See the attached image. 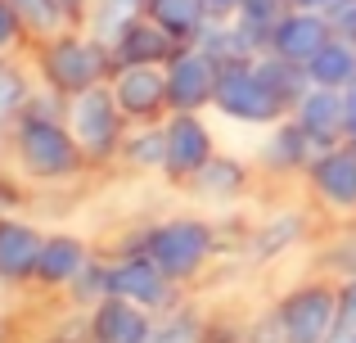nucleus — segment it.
Segmentation results:
<instances>
[{
  "label": "nucleus",
  "instance_id": "nucleus-32",
  "mask_svg": "<svg viewBox=\"0 0 356 343\" xmlns=\"http://www.w3.org/2000/svg\"><path fill=\"white\" fill-rule=\"evenodd\" d=\"M239 343H284V335H280V321H275V312H257V317H248L243 321V339Z\"/></svg>",
  "mask_w": 356,
  "mask_h": 343
},
{
  "label": "nucleus",
  "instance_id": "nucleus-36",
  "mask_svg": "<svg viewBox=\"0 0 356 343\" xmlns=\"http://www.w3.org/2000/svg\"><path fill=\"white\" fill-rule=\"evenodd\" d=\"M203 5H208V14H212V18H235L243 0H203Z\"/></svg>",
  "mask_w": 356,
  "mask_h": 343
},
{
  "label": "nucleus",
  "instance_id": "nucleus-7",
  "mask_svg": "<svg viewBox=\"0 0 356 343\" xmlns=\"http://www.w3.org/2000/svg\"><path fill=\"white\" fill-rule=\"evenodd\" d=\"M307 194L321 212L330 217H356V145H334L312 159V168L302 176Z\"/></svg>",
  "mask_w": 356,
  "mask_h": 343
},
{
  "label": "nucleus",
  "instance_id": "nucleus-6",
  "mask_svg": "<svg viewBox=\"0 0 356 343\" xmlns=\"http://www.w3.org/2000/svg\"><path fill=\"white\" fill-rule=\"evenodd\" d=\"M212 109H217L226 122H235V127H261V131L289 118V104L275 95V90H270V81L261 77L257 59L226 63V68H221Z\"/></svg>",
  "mask_w": 356,
  "mask_h": 343
},
{
  "label": "nucleus",
  "instance_id": "nucleus-12",
  "mask_svg": "<svg viewBox=\"0 0 356 343\" xmlns=\"http://www.w3.org/2000/svg\"><path fill=\"white\" fill-rule=\"evenodd\" d=\"M113 95L122 104V113L136 122H163L172 113V99H167V68L163 63H122L113 72Z\"/></svg>",
  "mask_w": 356,
  "mask_h": 343
},
{
  "label": "nucleus",
  "instance_id": "nucleus-2",
  "mask_svg": "<svg viewBox=\"0 0 356 343\" xmlns=\"http://www.w3.org/2000/svg\"><path fill=\"white\" fill-rule=\"evenodd\" d=\"M221 248V230L203 212H167L158 221H140L118 239L113 253H149L181 289L203 280Z\"/></svg>",
  "mask_w": 356,
  "mask_h": 343
},
{
  "label": "nucleus",
  "instance_id": "nucleus-24",
  "mask_svg": "<svg viewBox=\"0 0 356 343\" xmlns=\"http://www.w3.org/2000/svg\"><path fill=\"white\" fill-rule=\"evenodd\" d=\"M307 77H312L316 86L348 90L356 81V41H348V36H330V41L316 50V59L307 63Z\"/></svg>",
  "mask_w": 356,
  "mask_h": 343
},
{
  "label": "nucleus",
  "instance_id": "nucleus-3",
  "mask_svg": "<svg viewBox=\"0 0 356 343\" xmlns=\"http://www.w3.org/2000/svg\"><path fill=\"white\" fill-rule=\"evenodd\" d=\"M27 59H32V68H36V81H41L45 90H54V95H63V99L81 95V90H90V86H104L118 72L113 45L99 41L95 32H86L81 23L36 41L32 50H27Z\"/></svg>",
  "mask_w": 356,
  "mask_h": 343
},
{
  "label": "nucleus",
  "instance_id": "nucleus-41",
  "mask_svg": "<svg viewBox=\"0 0 356 343\" xmlns=\"http://www.w3.org/2000/svg\"><path fill=\"white\" fill-rule=\"evenodd\" d=\"M5 289H9V285H5V280H0V298H5Z\"/></svg>",
  "mask_w": 356,
  "mask_h": 343
},
{
  "label": "nucleus",
  "instance_id": "nucleus-26",
  "mask_svg": "<svg viewBox=\"0 0 356 343\" xmlns=\"http://www.w3.org/2000/svg\"><path fill=\"white\" fill-rule=\"evenodd\" d=\"M194 45H203V50L212 54V59L226 68V63H248V59H257V45L248 41V32L235 23V18H212L208 27H203V36Z\"/></svg>",
  "mask_w": 356,
  "mask_h": 343
},
{
  "label": "nucleus",
  "instance_id": "nucleus-39",
  "mask_svg": "<svg viewBox=\"0 0 356 343\" xmlns=\"http://www.w3.org/2000/svg\"><path fill=\"white\" fill-rule=\"evenodd\" d=\"M0 343H14V317L0 312Z\"/></svg>",
  "mask_w": 356,
  "mask_h": 343
},
{
  "label": "nucleus",
  "instance_id": "nucleus-13",
  "mask_svg": "<svg viewBox=\"0 0 356 343\" xmlns=\"http://www.w3.org/2000/svg\"><path fill=\"white\" fill-rule=\"evenodd\" d=\"M185 194H190L194 203H203V208H235L239 199L252 194V163L239 159V154L217 150L199 172L190 176Z\"/></svg>",
  "mask_w": 356,
  "mask_h": 343
},
{
  "label": "nucleus",
  "instance_id": "nucleus-22",
  "mask_svg": "<svg viewBox=\"0 0 356 343\" xmlns=\"http://www.w3.org/2000/svg\"><path fill=\"white\" fill-rule=\"evenodd\" d=\"M208 312L194 298L172 303L167 312H154V330H149V343H208Z\"/></svg>",
  "mask_w": 356,
  "mask_h": 343
},
{
  "label": "nucleus",
  "instance_id": "nucleus-4",
  "mask_svg": "<svg viewBox=\"0 0 356 343\" xmlns=\"http://www.w3.org/2000/svg\"><path fill=\"white\" fill-rule=\"evenodd\" d=\"M270 312L280 321L284 343H334V330H339V280L316 271L307 280L289 285L270 303Z\"/></svg>",
  "mask_w": 356,
  "mask_h": 343
},
{
  "label": "nucleus",
  "instance_id": "nucleus-21",
  "mask_svg": "<svg viewBox=\"0 0 356 343\" xmlns=\"http://www.w3.org/2000/svg\"><path fill=\"white\" fill-rule=\"evenodd\" d=\"M41 90L36 81V68L27 54H0V154H5V131L27 104Z\"/></svg>",
  "mask_w": 356,
  "mask_h": 343
},
{
  "label": "nucleus",
  "instance_id": "nucleus-5",
  "mask_svg": "<svg viewBox=\"0 0 356 343\" xmlns=\"http://www.w3.org/2000/svg\"><path fill=\"white\" fill-rule=\"evenodd\" d=\"M63 118H68L81 154L90 159V168H113V163H122V145H127L131 118L122 113V104H118V95H113L108 81L72 95Z\"/></svg>",
  "mask_w": 356,
  "mask_h": 343
},
{
  "label": "nucleus",
  "instance_id": "nucleus-37",
  "mask_svg": "<svg viewBox=\"0 0 356 343\" xmlns=\"http://www.w3.org/2000/svg\"><path fill=\"white\" fill-rule=\"evenodd\" d=\"M59 5L72 14V23H86V9H90V0H59Z\"/></svg>",
  "mask_w": 356,
  "mask_h": 343
},
{
  "label": "nucleus",
  "instance_id": "nucleus-34",
  "mask_svg": "<svg viewBox=\"0 0 356 343\" xmlns=\"http://www.w3.org/2000/svg\"><path fill=\"white\" fill-rule=\"evenodd\" d=\"M330 27H334V36L356 41V0H343L339 9H330Z\"/></svg>",
  "mask_w": 356,
  "mask_h": 343
},
{
  "label": "nucleus",
  "instance_id": "nucleus-8",
  "mask_svg": "<svg viewBox=\"0 0 356 343\" xmlns=\"http://www.w3.org/2000/svg\"><path fill=\"white\" fill-rule=\"evenodd\" d=\"M163 68H167V99H172V113H208L212 99H217L221 63L212 59L203 45H181Z\"/></svg>",
  "mask_w": 356,
  "mask_h": 343
},
{
  "label": "nucleus",
  "instance_id": "nucleus-28",
  "mask_svg": "<svg viewBox=\"0 0 356 343\" xmlns=\"http://www.w3.org/2000/svg\"><path fill=\"white\" fill-rule=\"evenodd\" d=\"M113 294V285H108V257H90L86 266L77 271V280L63 289V298H68V308L72 312H90V308H99V303Z\"/></svg>",
  "mask_w": 356,
  "mask_h": 343
},
{
  "label": "nucleus",
  "instance_id": "nucleus-1",
  "mask_svg": "<svg viewBox=\"0 0 356 343\" xmlns=\"http://www.w3.org/2000/svg\"><path fill=\"white\" fill-rule=\"evenodd\" d=\"M68 99L54 90H36L32 104L9 122L5 131V159L14 168L18 181L32 185H63V181H81L90 168V159L81 154L77 136L68 127Z\"/></svg>",
  "mask_w": 356,
  "mask_h": 343
},
{
  "label": "nucleus",
  "instance_id": "nucleus-42",
  "mask_svg": "<svg viewBox=\"0 0 356 343\" xmlns=\"http://www.w3.org/2000/svg\"><path fill=\"white\" fill-rule=\"evenodd\" d=\"M145 5H149V0H145Z\"/></svg>",
  "mask_w": 356,
  "mask_h": 343
},
{
  "label": "nucleus",
  "instance_id": "nucleus-33",
  "mask_svg": "<svg viewBox=\"0 0 356 343\" xmlns=\"http://www.w3.org/2000/svg\"><path fill=\"white\" fill-rule=\"evenodd\" d=\"M343 335H356V276L339 280V330H334V339Z\"/></svg>",
  "mask_w": 356,
  "mask_h": 343
},
{
  "label": "nucleus",
  "instance_id": "nucleus-31",
  "mask_svg": "<svg viewBox=\"0 0 356 343\" xmlns=\"http://www.w3.org/2000/svg\"><path fill=\"white\" fill-rule=\"evenodd\" d=\"M321 271L334 276V280H348V276H356V221L343 235H334L330 244L321 248Z\"/></svg>",
  "mask_w": 356,
  "mask_h": 343
},
{
  "label": "nucleus",
  "instance_id": "nucleus-23",
  "mask_svg": "<svg viewBox=\"0 0 356 343\" xmlns=\"http://www.w3.org/2000/svg\"><path fill=\"white\" fill-rule=\"evenodd\" d=\"M122 168L140 176H163L167 172V127L163 122H136L122 145Z\"/></svg>",
  "mask_w": 356,
  "mask_h": 343
},
{
  "label": "nucleus",
  "instance_id": "nucleus-18",
  "mask_svg": "<svg viewBox=\"0 0 356 343\" xmlns=\"http://www.w3.org/2000/svg\"><path fill=\"white\" fill-rule=\"evenodd\" d=\"M149 330H154V312L122 298V294H108L99 308L86 312L90 343H149Z\"/></svg>",
  "mask_w": 356,
  "mask_h": 343
},
{
  "label": "nucleus",
  "instance_id": "nucleus-17",
  "mask_svg": "<svg viewBox=\"0 0 356 343\" xmlns=\"http://www.w3.org/2000/svg\"><path fill=\"white\" fill-rule=\"evenodd\" d=\"M316 154L321 150L307 141L302 127L293 118H284V122L266 127V141L257 145V172L270 176V181H293V176H307Z\"/></svg>",
  "mask_w": 356,
  "mask_h": 343
},
{
  "label": "nucleus",
  "instance_id": "nucleus-38",
  "mask_svg": "<svg viewBox=\"0 0 356 343\" xmlns=\"http://www.w3.org/2000/svg\"><path fill=\"white\" fill-rule=\"evenodd\" d=\"M289 5H302V9H321V14H330V9H339L343 0H289Z\"/></svg>",
  "mask_w": 356,
  "mask_h": 343
},
{
  "label": "nucleus",
  "instance_id": "nucleus-15",
  "mask_svg": "<svg viewBox=\"0 0 356 343\" xmlns=\"http://www.w3.org/2000/svg\"><path fill=\"white\" fill-rule=\"evenodd\" d=\"M334 36L330 27V14H321V9H302V5H284V14L275 18V27H270V54H284V59L293 63H312L316 50H321L325 41Z\"/></svg>",
  "mask_w": 356,
  "mask_h": 343
},
{
  "label": "nucleus",
  "instance_id": "nucleus-40",
  "mask_svg": "<svg viewBox=\"0 0 356 343\" xmlns=\"http://www.w3.org/2000/svg\"><path fill=\"white\" fill-rule=\"evenodd\" d=\"M334 343H356V335H343V339H334Z\"/></svg>",
  "mask_w": 356,
  "mask_h": 343
},
{
  "label": "nucleus",
  "instance_id": "nucleus-25",
  "mask_svg": "<svg viewBox=\"0 0 356 343\" xmlns=\"http://www.w3.org/2000/svg\"><path fill=\"white\" fill-rule=\"evenodd\" d=\"M145 14L154 18V23H163L181 45H194L203 36V27L212 23V14H208L203 0H149Z\"/></svg>",
  "mask_w": 356,
  "mask_h": 343
},
{
  "label": "nucleus",
  "instance_id": "nucleus-16",
  "mask_svg": "<svg viewBox=\"0 0 356 343\" xmlns=\"http://www.w3.org/2000/svg\"><path fill=\"white\" fill-rule=\"evenodd\" d=\"M289 118L307 131V141L316 150H334V145L348 141V104H343V90H334V86H316L312 81Z\"/></svg>",
  "mask_w": 356,
  "mask_h": 343
},
{
  "label": "nucleus",
  "instance_id": "nucleus-10",
  "mask_svg": "<svg viewBox=\"0 0 356 343\" xmlns=\"http://www.w3.org/2000/svg\"><path fill=\"white\" fill-rule=\"evenodd\" d=\"M316 226V212L307 203H275L266 217H257V226L248 230V244H243V257L252 266H270L284 253H293Z\"/></svg>",
  "mask_w": 356,
  "mask_h": 343
},
{
  "label": "nucleus",
  "instance_id": "nucleus-20",
  "mask_svg": "<svg viewBox=\"0 0 356 343\" xmlns=\"http://www.w3.org/2000/svg\"><path fill=\"white\" fill-rule=\"evenodd\" d=\"M176 50H181V41H176V36L167 32L163 23H154L149 14H140L136 23H131L127 32L113 41L118 68H122V63H167Z\"/></svg>",
  "mask_w": 356,
  "mask_h": 343
},
{
  "label": "nucleus",
  "instance_id": "nucleus-14",
  "mask_svg": "<svg viewBox=\"0 0 356 343\" xmlns=\"http://www.w3.org/2000/svg\"><path fill=\"white\" fill-rule=\"evenodd\" d=\"M45 230L23 221L18 212H0V280L9 289L36 285V266H41Z\"/></svg>",
  "mask_w": 356,
  "mask_h": 343
},
{
  "label": "nucleus",
  "instance_id": "nucleus-29",
  "mask_svg": "<svg viewBox=\"0 0 356 343\" xmlns=\"http://www.w3.org/2000/svg\"><path fill=\"white\" fill-rule=\"evenodd\" d=\"M9 5L23 14L27 32H32V41H45V36L63 32V27H77L72 23V14L59 5V0H9Z\"/></svg>",
  "mask_w": 356,
  "mask_h": 343
},
{
  "label": "nucleus",
  "instance_id": "nucleus-35",
  "mask_svg": "<svg viewBox=\"0 0 356 343\" xmlns=\"http://www.w3.org/2000/svg\"><path fill=\"white\" fill-rule=\"evenodd\" d=\"M343 104H348V145H356V81L343 90Z\"/></svg>",
  "mask_w": 356,
  "mask_h": 343
},
{
  "label": "nucleus",
  "instance_id": "nucleus-27",
  "mask_svg": "<svg viewBox=\"0 0 356 343\" xmlns=\"http://www.w3.org/2000/svg\"><path fill=\"white\" fill-rule=\"evenodd\" d=\"M145 14V0H90V9H86V32H95L99 41H108L113 45L122 32H127L136 18Z\"/></svg>",
  "mask_w": 356,
  "mask_h": 343
},
{
  "label": "nucleus",
  "instance_id": "nucleus-11",
  "mask_svg": "<svg viewBox=\"0 0 356 343\" xmlns=\"http://www.w3.org/2000/svg\"><path fill=\"white\" fill-rule=\"evenodd\" d=\"M163 127H167V172H163V181L172 185V190H185L190 176L217 154V136H212V127H208L203 113H167Z\"/></svg>",
  "mask_w": 356,
  "mask_h": 343
},
{
  "label": "nucleus",
  "instance_id": "nucleus-30",
  "mask_svg": "<svg viewBox=\"0 0 356 343\" xmlns=\"http://www.w3.org/2000/svg\"><path fill=\"white\" fill-rule=\"evenodd\" d=\"M284 5H289V0H243V5H239L235 23L248 32V41L257 45V50L270 45V27H275V18L284 14Z\"/></svg>",
  "mask_w": 356,
  "mask_h": 343
},
{
  "label": "nucleus",
  "instance_id": "nucleus-9",
  "mask_svg": "<svg viewBox=\"0 0 356 343\" xmlns=\"http://www.w3.org/2000/svg\"><path fill=\"white\" fill-rule=\"evenodd\" d=\"M108 285H113V294L149 312H167L172 303L185 298V289L149 253H108Z\"/></svg>",
  "mask_w": 356,
  "mask_h": 343
},
{
  "label": "nucleus",
  "instance_id": "nucleus-19",
  "mask_svg": "<svg viewBox=\"0 0 356 343\" xmlns=\"http://www.w3.org/2000/svg\"><path fill=\"white\" fill-rule=\"evenodd\" d=\"M90 257H95V248H90L86 235H77V230H45L41 266H36V289L63 294Z\"/></svg>",
  "mask_w": 356,
  "mask_h": 343
}]
</instances>
